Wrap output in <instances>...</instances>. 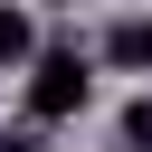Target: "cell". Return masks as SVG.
I'll return each instance as SVG.
<instances>
[{
  "instance_id": "obj_3",
  "label": "cell",
  "mask_w": 152,
  "mask_h": 152,
  "mask_svg": "<svg viewBox=\"0 0 152 152\" xmlns=\"http://www.w3.org/2000/svg\"><path fill=\"white\" fill-rule=\"evenodd\" d=\"M38 57V28H28V10H0V66H28Z\"/></svg>"
},
{
  "instance_id": "obj_1",
  "label": "cell",
  "mask_w": 152,
  "mask_h": 152,
  "mask_svg": "<svg viewBox=\"0 0 152 152\" xmlns=\"http://www.w3.org/2000/svg\"><path fill=\"white\" fill-rule=\"evenodd\" d=\"M86 95H95V66H86L76 48H38V57H28V114H38V124L86 114Z\"/></svg>"
},
{
  "instance_id": "obj_5",
  "label": "cell",
  "mask_w": 152,
  "mask_h": 152,
  "mask_svg": "<svg viewBox=\"0 0 152 152\" xmlns=\"http://www.w3.org/2000/svg\"><path fill=\"white\" fill-rule=\"evenodd\" d=\"M0 152H38V142H28V133H0Z\"/></svg>"
},
{
  "instance_id": "obj_2",
  "label": "cell",
  "mask_w": 152,
  "mask_h": 152,
  "mask_svg": "<svg viewBox=\"0 0 152 152\" xmlns=\"http://www.w3.org/2000/svg\"><path fill=\"white\" fill-rule=\"evenodd\" d=\"M104 66H124V76H152V10L104 28Z\"/></svg>"
},
{
  "instance_id": "obj_4",
  "label": "cell",
  "mask_w": 152,
  "mask_h": 152,
  "mask_svg": "<svg viewBox=\"0 0 152 152\" xmlns=\"http://www.w3.org/2000/svg\"><path fill=\"white\" fill-rule=\"evenodd\" d=\"M124 133H133V142H152V95H142V104L124 114Z\"/></svg>"
},
{
  "instance_id": "obj_6",
  "label": "cell",
  "mask_w": 152,
  "mask_h": 152,
  "mask_svg": "<svg viewBox=\"0 0 152 152\" xmlns=\"http://www.w3.org/2000/svg\"><path fill=\"white\" fill-rule=\"evenodd\" d=\"M142 152H152V142H142Z\"/></svg>"
}]
</instances>
